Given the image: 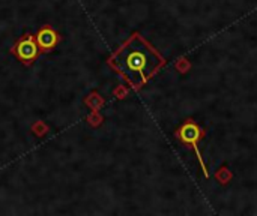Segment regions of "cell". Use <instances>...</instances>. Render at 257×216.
I'll return each mask as SVG.
<instances>
[{
    "mask_svg": "<svg viewBox=\"0 0 257 216\" xmlns=\"http://www.w3.org/2000/svg\"><path fill=\"white\" fill-rule=\"evenodd\" d=\"M164 63V57L140 35H134L111 59V65L135 89H140Z\"/></svg>",
    "mask_w": 257,
    "mask_h": 216,
    "instance_id": "6da1fadb",
    "label": "cell"
},
{
    "mask_svg": "<svg viewBox=\"0 0 257 216\" xmlns=\"http://www.w3.org/2000/svg\"><path fill=\"white\" fill-rule=\"evenodd\" d=\"M176 138L184 144L186 147H191L197 156V161L200 164V168L204 174V177H209V173H208V168L204 165L203 162V156H202V149H200V143L204 140L206 137V129L203 128V126L194 120V119H186L181 123V126L176 129L175 132Z\"/></svg>",
    "mask_w": 257,
    "mask_h": 216,
    "instance_id": "7a4b0ae2",
    "label": "cell"
},
{
    "mask_svg": "<svg viewBox=\"0 0 257 216\" xmlns=\"http://www.w3.org/2000/svg\"><path fill=\"white\" fill-rule=\"evenodd\" d=\"M15 53H17V56L26 63H30L35 60L38 56V47H37L35 39H33V36H26V38H23L18 44H17Z\"/></svg>",
    "mask_w": 257,
    "mask_h": 216,
    "instance_id": "3957f363",
    "label": "cell"
},
{
    "mask_svg": "<svg viewBox=\"0 0 257 216\" xmlns=\"http://www.w3.org/2000/svg\"><path fill=\"white\" fill-rule=\"evenodd\" d=\"M57 38H59L57 33H56L55 30L48 29V27L41 29L39 33H38V36H37L38 45H39L44 51H48V50L53 48V47L56 45V42H57Z\"/></svg>",
    "mask_w": 257,
    "mask_h": 216,
    "instance_id": "277c9868",
    "label": "cell"
}]
</instances>
